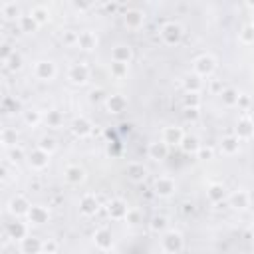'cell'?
Wrapping results in <instances>:
<instances>
[{
	"label": "cell",
	"instance_id": "cell-7",
	"mask_svg": "<svg viewBox=\"0 0 254 254\" xmlns=\"http://www.w3.org/2000/svg\"><path fill=\"white\" fill-rule=\"evenodd\" d=\"M183 139H185V133H183V129L181 127H177V125H169V127H165L163 129V135H161V141L171 149V147H181V143H183Z\"/></svg>",
	"mask_w": 254,
	"mask_h": 254
},
{
	"label": "cell",
	"instance_id": "cell-20",
	"mask_svg": "<svg viewBox=\"0 0 254 254\" xmlns=\"http://www.w3.org/2000/svg\"><path fill=\"white\" fill-rule=\"evenodd\" d=\"M234 135L242 141V139H250L254 135V123L250 121V117H240L236 127H234Z\"/></svg>",
	"mask_w": 254,
	"mask_h": 254
},
{
	"label": "cell",
	"instance_id": "cell-54",
	"mask_svg": "<svg viewBox=\"0 0 254 254\" xmlns=\"http://www.w3.org/2000/svg\"><path fill=\"white\" fill-rule=\"evenodd\" d=\"M222 89H224V87H220V83H218V81H212V91H218V93H222Z\"/></svg>",
	"mask_w": 254,
	"mask_h": 254
},
{
	"label": "cell",
	"instance_id": "cell-18",
	"mask_svg": "<svg viewBox=\"0 0 254 254\" xmlns=\"http://www.w3.org/2000/svg\"><path fill=\"white\" fill-rule=\"evenodd\" d=\"M26 218H28V222L40 226V224H46L50 220V210L46 206H42V204H32V208H30Z\"/></svg>",
	"mask_w": 254,
	"mask_h": 254
},
{
	"label": "cell",
	"instance_id": "cell-5",
	"mask_svg": "<svg viewBox=\"0 0 254 254\" xmlns=\"http://www.w3.org/2000/svg\"><path fill=\"white\" fill-rule=\"evenodd\" d=\"M30 208H32V204H30V200H28L24 194H16V196H12L10 202H8V212H10L14 218L28 216Z\"/></svg>",
	"mask_w": 254,
	"mask_h": 254
},
{
	"label": "cell",
	"instance_id": "cell-2",
	"mask_svg": "<svg viewBox=\"0 0 254 254\" xmlns=\"http://www.w3.org/2000/svg\"><path fill=\"white\" fill-rule=\"evenodd\" d=\"M159 34H161V38H163V42L167 44V46H177L181 40H183V34H185V30H183V26L179 24V22H165L163 26H161V30H159Z\"/></svg>",
	"mask_w": 254,
	"mask_h": 254
},
{
	"label": "cell",
	"instance_id": "cell-51",
	"mask_svg": "<svg viewBox=\"0 0 254 254\" xmlns=\"http://www.w3.org/2000/svg\"><path fill=\"white\" fill-rule=\"evenodd\" d=\"M71 8L83 12V10H89V8H91V2H77V0H73V2H71Z\"/></svg>",
	"mask_w": 254,
	"mask_h": 254
},
{
	"label": "cell",
	"instance_id": "cell-17",
	"mask_svg": "<svg viewBox=\"0 0 254 254\" xmlns=\"http://www.w3.org/2000/svg\"><path fill=\"white\" fill-rule=\"evenodd\" d=\"M28 163H30L32 169H36V171H44V169L48 167V163H50V155L36 147L34 151L28 153Z\"/></svg>",
	"mask_w": 254,
	"mask_h": 254
},
{
	"label": "cell",
	"instance_id": "cell-8",
	"mask_svg": "<svg viewBox=\"0 0 254 254\" xmlns=\"http://www.w3.org/2000/svg\"><path fill=\"white\" fill-rule=\"evenodd\" d=\"M34 75L42 81H50L56 77V64L52 60H40L34 65Z\"/></svg>",
	"mask_w": 254,
	"mask_h": 254
},
{
	"label": "cell",
	"instance_id": "cell-56",
	"mask_svg": "<svg viewBox=\"0 0 254 254\" xmlns=\"http://www.w3.org/2000/svg\"><path fill=\"white\" fill-rule=\"evenodd\" d=\"M250 121H252V123H254V113H252V115H250Z\"/></svg>",
	"mask_w": 254,
	"mask_h": 254
},
{
	"label": "cell",
	"instance_id": "cell-10",
	"mask_svg": "<svg viewBox=\"0 0 254 254\" xmlns=\"http://www.w3.org/2000/svg\"><path fill=\"white\" fill-rule=\"evenodd\" d=\"M79 212L83 216H95L99 212V200H97V196L91 194V192H85L79 198Z\"/></svg>",
	"mask_w": 254,
	"mask_h": 254
},
{
	"label": "cell",
	"instance_id": "cell-49",
	"mask_svg": "<svg viewBox=\"0 0 254 254\" xmlns=\"http://www.w3.org/2000/svg\"><path fill=\"white\" fill-rule=\"evenodd\" d=\"M89 99H91V101H101V99H107V97H105V91H103L101 87H97V89H93V91L89 93Z\"/></svg>",
	"mask_w": 254,
	"mask_h": 254
},
{
	"label": "cell",
	"instance_id": "cell-22",
	"mask_svg": "<svg viewBox=\"0 0 254 254\" xmlns=\"http://www.w3.org/2000/svg\"><path fill=\"white\" fill-rule=\"evenodd\" d=\"M133 58V50L125 44H117L111 48V62H121V64H129Z\"/></svg>",
	"mask_w": 254,
	"mask_h": 254
},
{
	"label": "cell",
	"instance_id": "cell-36",
	"mask_svg": "<svg viewBox=\"0 0 254 254\" xmlns=\"http://www.w3.org/2000/svg\"><path fill=\"white\" fill-rule=\"evenodd\" d=\"M38 149H42L44 153L52 155V153L58 149V141H56L54 137H50V135H44V137H40V141H38Z\"/></svg>",
	"mask_w": 254,
	"mask_h": 254
},
{
	"label": "cell",
	"instance_id": "cell-24",
	"mask_svg": "<svg viewBox=\"0 0 254 254\" xmlns=\"http://www.w3.org/2000/svg\"><path fill=\"white\" fill-rule=\"evenodd\" d=\"M64 177L69 185H79V183L85 181V171L79 165H67L65 171H64Z\"/></svg>",
	"mask_w": 254,
	"mask_h": 254
},
{
	"label": "cell",
	"instance_id": "cell-15",
	"mask_svg": "<svg viewBox=\"0 0 254 254\" xmlns=\"http://www.w3.org/2000/svg\"><path fill=\"white\" fill-rule=\"evenodd\" d=\"M71 133H73L75 137H87V135L93 133V123H91L87 117L79 115V117H75V119L71 121Z\"/></svg>",
	"mask_w": 254,
	"mask_h": 254
},
{
	"label": "cell",
	"instance_id": "cell-27",
	"mask_svg": "<svg viewBox=\"0 0 254 254\" xmlns=\"http://www.w3.org/2000/svg\"><path fill=\"white\" fill-rule=\"evenodd\" d=\"M206 196H208L210 202L218 204V202H222V200L226 198V187L220 185V183H212V185L206 189Z\"/></svg>",
	"mask_w": 254,
	"mask_h": 254
},
{
	"label": "cell",
	"instance_id": "cell-50",
	"mask_svg": "<svg viewBox=\"0 0 254 254\" xmlns=\"http://www.w3.org/2000/svg\"><path fill=\"white\" fill-rule=\"evenodd\" d=\"M196 157H198V159H204V161H206V159H212V149H210V147H200L198 153H196Z\"/></svg>",
	"mask_w": 254,
	"mask_h": 254
},
{
	"label": "cell",
	"instance_id": "cell-21",
	"mask_svg": "<svg viewBox=\"0 0 254 254\" xmlns=\"http://www.w3.org/2000/svg\"><path fill=\"white\" fill-rule=\"evenodd\" d=\"M42 238H38V236H26L24 240H20V250H22V254H40L42 252Z\"/></svg>",
	"mask_w": 254,
	"mask_h": 254
},
{
	"label": "cell",
	"instance_id": "cell-45",
	"mask_svg": "<svg viewBox=\"0 0 254 254\" xmlns=\"http://www.w3.org/2000/svg\"><path fill=\"white\" fill-rule=\"evenodd\" d=\"M2 107H4V111L12 113V111H18V109H20V101H18V99H12V97H4Z\"/></svg>",
	"mask_w": 254,
	"mask_h": 254
},
{
	"label": "cell",
	"instance_id": "cell-47",
	"mask_svg": "<svg viewBox=\"0 0 254 254\" xmlns=\"http://www.w3.org/2000/svg\"><path fill=\"white\" fill-rule=\"evenodd\" d=\"M77 36H79V32L65 30V32H64V44H67V46H77Z\"/></svg>",
	"mask_w": 254,
	"mask_h": 254
},
{
	"label": "cell",
	"instance_id": "cell-14",
	"mask_svg": "<svg viewBox=\"0 0 254 254\" xmlns=\"http://www.w3.org/2000/svg\"><path fill=\"white\" fill-rule=\"evenodd\" d=\"M105 107H107V111L113 113V115L123 113V111L127 109V97L121 95V93H111V95H107V99H105Z\"/></svg>",
	"mask_w": 254,
	"mask_h": 254
},
{
	"label": "cell",
	"instance_id": "cell-30",
	"mask_svg": "<svg viewBox=\"0 0 254 254\" xmlns=\"http://www.w3.org/2000/svg\"><path fill=\"white\" fill-rule=\"evenodd\" d=\"M0 14L6 18V20H20L22 12H20V6L16 2H4L0 6Z\"/></svg>",
	"mask_w": 254,
	"mask_h": 254
},
{
	"label": "cell",
	"instance_id": "cell-35",
	"mask_svg": "<svg viewBox=\"0 0 254 254\" xmlns=\"http://www.w3.org/2000/svg\"><path fill=\"white\" fill-rule=\"evenodd\" d=\"M109 71H111V75H113L115 79H123V77H127V73H129V64L111 62V65H109Z\"/></svg>",
	"mask_w": 254,
	"mask_h": 254
},
{
	"label": "cell",
	"instance_id": "cell-1",
	"mask_svg": "<svg viewBox=\"0 0 254 254\" xmlns=\"http://www.w3.org/2000/svg\"><path fill=\"white\" fill-rule=\"evenodd\" d=\"M161 246H163V252L165 254H179L185 248V238H183V234L179 230L169 228L167 232H163Z\"/></svg>",
	"mask_w": 254,
	"mask_h": 254
},
{
	"label": "cell",
	"instance_id": "cell-3",
	"mask_svg": "<svg viewBox=\"0 0 254 254\" xmlns=\"http://www.w3.org/2000/svg\"><path fill=\"white\" fill-rule=\"evenodd\" d=\"M192 69H194V73H196L198 77H208V75H212L214 69H216V60H214V56H210V54H200V56L192 62Z\"/></svg>",
	"mask_w": 254,
	"mask_h": 254
},
{
	"label": "cell",
	"instance_id": "cell-19",
	"mask_svg": "<svg viewBox=\"0 0 254 254\" xmlns=\"http://www.w3.org/2000/svg\"><path fill=\"white\" fill-rule=\"evenodd\" d=\"M6 236L8 238H12V240H24L26 236H28V226H26V222H22V220H12V222H8L6 224Z\"/></svg>",
	"mask_w": 254,
	"mask_h": 254
},
{
	"label": "cell",
	"instance_id": "cell-37",
	"mask_svg": "<svg viewBox=\"0 0 254 254\" xmlns=\"http://www.w3.org/2000/svg\"><path fill=\"white\" fill-rule=\"evenodd\" d=\"M42 119H44V115H42L40 109H26L24 111V123L30 125V127H36Z\"/></svg>",
	"mask_w": 254,
	"mask_h": 254
},
{
	"label": "cell",
	"instance_id": "cell-29",
	"mask_svg": "<svg viewBox=\"0 0 254 254\" xmlns=\"http://www.w3.org/2000/svg\"><path fill=\"white\" fill-rule=\"evenodd\" d=\"M183 87L187 93H200L202 89V79L196 75V73H189L185 79H183Z\"/></svg>",
	"mask_w": 254,
	"mask_h": 254
},
{
	"label": "cell",
	"instance_id": "cell-4",
	"mask_svg": "<svg viewBox=\"0 0 254 254\" xmlns=\"http://www.w3.org/2000/svg\"><path fill=\"white\" fill-rule=\"evenodd\" d=\"M67 79L75 85H85L89 81V65L83 64V62L71 64L69 69H67Z\"/></svg>",
	"mask_w": 254,
	"mask_h": 254
},
{
	"label": "cell",
	"instance_id": "cell-52",
	"mask_svg": "<svg viewBox=\"0 0 254 254\" xmlns=\"http://www.w3.org/2000/svg\"><path fill=\"white\" fill-rule=\"evenodd\" d=\"M12 54H14V52L10 50V46H8V44H2V62H6Z\"/></svg>",
	"mask_w": 254,
	"mask_h": 254
},
{
	"label": "cell",
	"instance_id": "cell-31",
	"mask_svg": "<svg viewBox=\"0 0 254 254\" xmlns=\"http://www.w3.org/2000/svg\"><path fill=\"white\" fill-rule=\"evenodd\" d=\"M200 147H202V145H200L198 137H194V135H185V139H183V143H181V149H183L187 155H196Z\"/></svg>",
	"mask_w": 254,
	"mask_h": 254
},
{
	"label": "cell",
	"instance_id": "cell-48",
	"mask_svg": "<svg viewBox=\"0 0 254 254\" xmlns=\"http://www.w3.org/2000/svg\"><path fill=\"white\" fill-rule=\"evenodd\" d=\"M198 109H194V107H185V111H183V117H185V121H196L198 119Z\"/></svg>",
	"mask_w": 254,
	"mask_h": 254
},
{
	"label": "cell",
	"instance_id": "cell-28",
	"mask_svg": "<svg viewBox=\"0 0 254 254\" xmlns=\"http://www.w3.org/2000/svg\"><path fill=\"white\" fill-rule=\"evenodd\" d=\"M18 26H20V32H24V34H34L40 28V24L34 20L32 14H22L18 20Z\"/></svg>",
	"mask_w": 254,
	"mask_h": 254
},
{
	"label": "cell",
	"instance_id": "cell-6",
	"mask_svg": "<svg viewBox=\"0 0 254 254\" xmlns=\"http://www.w3.org/2000/svg\"><path fill=\"white\" fill-rule=\"evenodd\" d=\"M175 190H177V183H175V179L173 177H157L155 179V194L157 196H161V198H169V196H173L175 194Z\"/></svg>",
	"mask_w": 254,
	"mask_h": 254
},
{
	"label": "cell",
	"instance_id": "cell-9",
	"mask_svg": "<svg viewBox=\"0 0 254 254\" xmlns=\"http://www.w3.org/2000/svg\"><path fill=\"white\" fill-rule=\"evenodd\" d=\"M127 212H129V206L123 198H111L107 202V216L111 220H125Z\"/></svg>",
	"mask_w": 254,
	"mask_h": 254
},
{
	"label": "cell",
	"instance_id": "cell-25",
	"mask_svg": "<svg viewBox=\"0 0 254 254\" xmlns=\"http://www.w3.org/2000/svg\"><path fill=\"white\" fill-rule=\"evenodd\" d=\"M228 200H230V206L236 208V210H244V208L250 206V194L246 190H234L228 196Z\"/></svg>",
	"mask_w": 254,
	"mask_h": 254
},
{
	"label": "cell",
	"instance_id": "cell-38",
	"mask_svg": "<svg viewBox=\"0 0 254 254\" xmlns=\"http://www.w3.org/2000/svg\"><path fill=\"white\" fill-rule=\"evenodd\" d=\"M16 141H18V133L10 127H4L2 129V145L6 149H12V147H16Z\"/></svg>",
	"mask_w": 254,
	"mask_h": 254
},
{
	"label": "cell",
	"instance_id": "cell-53",
	"mask_svg": "<svg viewBox=\"0 0 254 254\" xmlns=\"http://www.w3.org/2000/svg\"><path fill=\"white\" fill-rule=\"evenodd\" d=\"M236 105H240V107H248V105H250V97L240 93V95H238V103H236Z\"/></svg>",
	"mask_w": 254,
	"mask_h": 254
},
{
	"label": "cell",
	"instance_id": "cell-40",
	"mask_svg": "<svg viewBox=\"0 0 254 254\" xmlns=\"http://www.w3.org/2000/svg\"><path fill=\"white\" fill-rule=\"evenodd\" d=\"M46 123H48L50 127H60V125L64 123V115H62V111H58V109H50L48 115H46Z\"/></svg>",
	"mask_w": 254,
	"mask_h": 254
},
{
	"label": "cell",
	"instance_id": "cell-13",
	"mask_svg": "<svg viewBox=\"0 0 254 254\" xmlns=\"http://www.w3.org/2000/svg\"><path fill=\"white\" fill-rule=\"evenodd\" d=\"M123 24L129 30H139L145 24V14L141 10H137V8H131V10H127L123 14Z\"/></svg>",
	"mask_w": 254,
	"mask_h": 254
},
{
	"label": "cell",
	"instance_id": "cell-39",
	"mask_svg": "<svg viewBox=\"0 0 254 254\" xmlns=\"http://www.w3.org/2000/svg\"><path fill=\"white\" fill-rule=\"evenodd\" d=\"M238 38H240V42L246 44V46L254 44V24H246V26H242Z\"/></svg>",
	"mask_w": 254,
	"mask_h": 254
},
{
	"label": "cell",
	"instance_id": "cell-41",
	"mask_svg": "<svg viewBox=\"0 0 254 254\" xmlns=\"http://www.w3.org/2000/svg\"><path fill=\"white\" fill-rule=\"evenodd\" d=\"M4 64V67L6 69H10V71H16V69H20L22 67V56L18 54V52H14L6 62H2Z\"/></svg>",
	"mask_w": 254,
	"mask_h": 254
},
{
	"label": "cell",
	"instance_id": "cell-16",
	"mask_svg": "<svg viewBox=\"0 0 254 254\" xmlns=\"http://www.w3.org/2000/svg\"><path fill=\"white\" fill-rule=\"evenodd\" d=\"M93 242H95V246H97L99 250H103V252L111 250V248H113V234H111V230H107V228H97V230L93 232Z\"/></svg>",
	"mask_w": 254,
	"mask_h": 254
},
{
	"label": "cell",
	"instance_id": "cell-23",
	"mask_svg": "<svg viewBox=\"0 0 254 254\" xmlns=\"http://www.w3.org/2000/svg\"><path fill=\"white\" fill-rule=\"evenodd\" d=\"M147 155H149V159H153V161H163V159H167V155H169V147H167L163 141H153V143H149V147H147Z\"/></svg>",
	"mask_w": 254,
	"mask_h": 254
},
{
	"label": "cell",
	"instance_id": "cell-43",
	"mask_svg": "<svg viewBox=\"0 0 254 254\" xmlns=\"http://www.w3.org/2000/svg\"><path fill=\"white\" fill-rule=\"evenodd\" d=\"M26 157V153H24V149L22 147H12V149H8V159L12 161V163H18V161H22Z\"/></svg>",
	"mask_w": 254,
	"mask_h": 254
},
{
	"label": "cell",
	"instance_id": "cell-46",
	"mask_svg": "<svg viewBox=\"0 0 254 254\" xmlns=\"http://www.w3.org/2000/svg\"><path fill=\"white\" fill-rule=\"evenodd\" d=\"M125 222L127 224H139L141 222V212L137 210V208H129V212H127V216H125Z\"/></svg>",
	"mask_w": 254,
	"mask_h": 254
},
{
	"label": "cell",
	"instance_id": "cell-32",
	"mask_svg": "<svg viewBox=\"0 0 254 254\" xmlns=\"http://www.w3.org/2000/svg\"><path fill=\"white\" fill-rule=\"evenodd\" d=\"M149 228H151L153 232H157V234H159V232L163 234V232L169 230V218H167L165 214H155V216L149 220Z\"/></svg>",
	"mask_w": 254,
	"mask_h": 254
},
{
	"label": "cell",
	"instance_id": "cell-55",
	"mask_svg": "<svg viewBox=\"0 0 254 254\" xmlns=\"http://www.w3.org/2000/svg\"><path fill=\"white\" fill-rule=\"evenodd\" d=\"M183 210H185V212H192V204H189V202H187V204H185V208H183Z\"/></svg>",
	"mask_w": 254,
	"mask_h": 254
},
{
	"label": "cell",
	"instance_id": "cell-34",
	"mask_svg": "<svg viewBox=\"0 0 254 254\" xmlns=\"http://www.w3.org/2000/svg\"><path fill=\"white\" fill-rule=\"evenodd\" d=\"M238 95H240V93H238L234 87H224L222 93H220V99H222V103H224L226 107H232V105L238 103Z\"/></svg>",
	"mask_w": 254,
	"mask_h": 254
},
{
	"label": "cell",
	"instance_id": "cell-12",
	"mask_svg": "<svg viewBox=\"0 0 254 254\" xmlns=\"http://www.w3.org/2000/svg\"><path fill=\"white\" fill-rule=\"evenodd\" d=\"M125 175H127L129 181H133V183H143V181L147 179V175H149V169H147L143 163L133 161V163H129V165L125 167Z\"/></svg>",
	"mask_w": 254,
	"mask_h": 254
},
{
	"label": "cell",
	"instance_id": "cell-33",
	"mask_svg": "<svg viewBox=\"0 0 254 254\" xmlns=\"http://www.w3.org/2000/svg\"><path fill=\"white\" fill-rule=\"evenodd\" d=\"M30 14L34 16V20H36L40 26H44V24L50 22V10H48V6H44V4H36V6L30 10Z\"/></svg>",
	"mask_w": 254,
	"mask_h": 254
},
{
	"label": "cell",
	"instance_id": "cell-44",
	"mask_svg": "<svg viewBox=\"0 0 254 254\" xmlns=\"http://www.w3.org/2000/svg\"><path fill=\"white\" fill-rule=\"evenodd\" d=\"M42 252H44V254H56V252H58V242H56L54 238H46V240L42 242Z\"/></svg>",
	"mask_w": 254,
	"mask_h": 254
},
{
	"label": "cell",
	"instance_id": "cell-26",
	"mask_svg": "<svg viewBox=\"0 0 254 254\" xmlns=\"http://www.w3.org/2000/svg\"><path fill=\"white\" fill-rule=\"evenodd\" d=\"M220 151L224 155H236L240 151V139L236 135H226L220 141Z\"/></svg>",
	"mask_w": 254,
	"mask_h": 254
},
{
	"label": "cell",
	"instance_id": "cell-11",
	"mask_svg": "<svg viewBox=\"0 0 254 254\" xmlns=\"http://www.w3.org/2000/svg\"><path fill=\"white\" fill-rule=\"evenodd\" d=\"M97 44H99V38H97L95 32H91V30L79 32V36H77V48H79V50H83V52H93V50L97 48Z\"/></svg>",
	"mask_w": 254,
	"mask_h": 254
},
{
	"label": "cell",
	"instance_id": "cell-42",
	"mask_svg": "<svg viewBox=\"0 0 254 254\" xmlns=\"http://www.w3.org/2000/svg\"><path fill=\"white\" fill-rule=\"evenodd\" d=\"M183 105H185V107H194V109H198V107H200V95H198V93H185V95H183Z\"/></svg>",
	"mask_w": 254,
	"mask_h": 254
}]
</instances>
